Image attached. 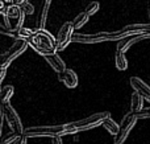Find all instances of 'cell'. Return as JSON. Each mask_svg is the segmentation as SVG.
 I'll use <instances>...</instances> for the list:
<instances>
[{"mask_svg": "<svg viewBox=\"0 0 150 144\" xmlns=\"http://www.w3.org/2000/svg\"><path fill=\"white\" fill-rule=\"evenodd\" d=\"M28 44L34 49V52H37L40 56L46 57L50 54H55L57 52V38L53 36L50 32H47L46 29H36L34 34L32 37H29Z\"/></svg>", "mask_w": 150, "mask_h": 144, "instance_id": "6da1fadb", "label": "cell"}, {"mask_svg": "<svg viewBox=\"0 0 150 144\" xmlns=\"http://www.w3.org/2000/svg\"><path fill=\"white\" fill-rule=\"evenodd\" d=\"M130 36L129 33L121 31H112V32H98L93 34H82V33H74L71 41L79 42V44H98V42L104 41H119L121 38Z\"/></svg>", "mask_w": 150, "mask_h": 144, "instance_id": "7a4b0ae2", "label": "cell"}, {"mask_svg": "<svg viewBox=\"0 0 150 144\" xmlns=\"http://www.w3.org/2000/svg\"><path fill=\"white\" fill-rule=\"evenodd\" d=\"M109 116H111V114H109L108 111H101V113L92 114V115L87 116V118H84V119H80V120L67 123L66 124L67 135L76 134V132H79V131H86V130L99 127V126H101V123H103L107 118H109Z\"/></svg>", "mask_w": 150, "mask_h": 144, "instance_id": "3957f363", "label": "cell"}, {"mask_svg": "<svg viewBox=\"0 0 150 144\" xmlns=\"http://www.w3.org/2000/svg\"><path fill=\"white\" fill-rule=\"evenodd\" d=\"M67 135L66 131V124L61 126H34L28 127L24 130V136L25 138H40V136H62Z\"/></svg>", "mask_w": 150, "mask_h": 144, "instance_id": "277c9868", "label": "cell"}, {"mask_svg": "<svg viewBox=\"0 0 150 144\" xmlns=\"http://www.w3.org/2000/svg\"><path fill=\"white\" fill-rule=\"evenodd\" d=\"M28 41L24 38H16V41L13 42V45L7 50L5 53L0 54V68H8L9 63L15 60L16 57H18L20 54H23L28 48Z\"/></svg>", "mask_w": 150, "mask_h": 144, "instance_id": "5b68a950", "label": "cell"}, {"mask_svg": "<svg viewBox=\"0 0 150 144\" xmlns=\"http://www.w3.org/2000/svg\"><path fill=\"white\" fill-rule=\"evenodd\" d=\"M4 25L8 31H12V25H11V20H16V25H15V32H17L18 29L23 28V23H24V17H25V13L21 9V5L17 4H11L7 7L4 12Z\"/></svg>", "mask_w": 150, "mask_h": 144, "instance_id": "8992f818", "label": "cell"}, {"mask_svg": "<svg viewBox=\"0 0 150 144\" xmlns=\"http://www.w3.org/2000/svg\"><path fill=\"white\" fill-rule=\"evenodd\" d=\"M136 122H137V118H136L134 113H133V111L128 113L127 115L122 118L121 123H120V131H119V134L115 136L113 143L115 144H124L128 135H129V132L132 131V128L136 126Z\"/></svg>", "mask_w": 150, "mask_h": 144, "instance_id": "52a82bcc", "label": "cell"}, {"mask_svg": "<svg viewBox=\"0 0 150 144\" xmlns=\"http://www.w3.org/2000/svg\"><path fill=\"white\" fill-rule=\"evenodd\" d=\"M4 118H5V120L8 122V126L12 128V131L16 132L17 135H20V136H23L24 128H23V124H21L20 116L17 115L15 108H13L9 103L4 105Z\"/></svg>", "mask_w": 150, "mask_h": 144, "instance_id": "ba28073f", "label": "cell"}, {"mask_svg": "<svg viewBox=\"0 0 150 144\" xmlns=\"http://www.w3.org/2000/svg\"><path fill=\"white\" fill-rule=\"evenodd\" d=\"M75 31L74 26H73V23L71 21H66V23L62 24V26L59 28L58 31V34H57V49L58 50H63L66 46H67L73 38V32Z\"/></svg>", "mask_w": 150, "mask_h": 144, "instance_id": "9c48e42d", "label": "cell"}, {"mask_svg": "<svg viewBox=\"0 0 150 144\" xmlns=\"http://www.w3.org/2000/svg\"><path fill=\"white\" fill-rule=\"evenodd\" d=\"M129 82H130V86L134 89V91H137L138 94H141V97H142L144 99L150 102V86H148V85H146L142 79L138 78V77H132Z\"/></svg>", "mask_w": 150, "mask_h": 144, "instance_id": "30bf717a", "label": "cell"}, {"mask_svg": "<svg viewBox=\"0 0 150 144\" xmlns=\"http://www.w3.org/2000/svg\"><path fill=\"white\" fill-rule=\"evenodd\" d=\"M58 79L62 83H65V86L67 89H74V87L78 86V76L71 69H66L63 73H59L58 74Z\"/></svg>", "mask_w": 150, "mask_h": 144, "instance_id": "8fae6325", "label": "cell"}, {"mask_svg": "<svg viewBox=\"0 0 150 144\" xmlns=\"http://www.w3.org/2000/svg\"><path fill=\"white\" fill-rule=\"evenodd\" d=\"M45 60H46V62L50 65V68L53 69V70L55 71V73H63V71L66 70V65L65 62H63V60L59 57V56L55 53V54H50V56H46V57H44Z\"/></svg>", "mask_w": 150, "mask_h": 144, "instance_id": "7c38bea8", "label": "cell"}, {"mask_svg": "<svg viewBox=\"0 0 150 144\" xmlns=\"http://www.w3.org/2000/svg\"><path fill=\"white\" fill-rule=\"evenodd\" d=\"M122 31L129 34L138 33H150V24H130L122 28Z\"/></svg>", "mask_w": 150, "mask_h": 144, "instance_id": "4fadbf2b", "label": "cell"}, {"mask_svg": "<svg viewBox=\"0 0 150 144\" xmlns=\"http://www.w3.org/2000/svg\"><path fill=\"white\" fill-rule=\"evenodd\" d=\"M50 3H52V0H45L44 1L42 11L38 15V19H37V29H44L45 25H46L47 15H49V9H50Z\"/></svg>", "mask_w": 150, "mask_h": 144, "instance_id": "5bb4252c", "label": "cell"}, {"mask_svg": "<svg viewBox=\"0 0 150 144\" xmlns=\"http://www.w3.org/2000/svg\"><path fill=\"white\" fill-rule=\"evenodd\" d=\"M115 65H116V68L121 71L127 70L128 69V60H127V57H125V53L120 52V50H116V53H115Z\"/></svg>", "mask_w": 150, "mask_h": 144, "instance_id": "9a60e30c", "label": "cell"}, {"mask_svg": "<svg viewBox=\"0 0 150 144\" xmlns=\"http://www.w3.org/2000/svg\"><path fill=\"white\" fill-rule=\"evenodd\" d=\"M144 105V98L141 97V94H138L137 91H134L132 94V98H130V111H133V113H137V111H140Z\"/></svg>", "mask_w": 150, "mask_h": 144, "instance_id": "2e32d148", "label": "cell"}, {"mask_svg": "<svg viewBox=\"0 0 150 144\" xmlns=\"http://www.w3.org/2000/svg\"><path fill=\"white\" fill-rule=\"evenodd\" d=\"M101 126H103L111 135H113V136H116V135L119 134V131H120V124H117L116 122L111 118V116H109V118H107L105 120L101 123Z\"/></svg>", "mask_w": 150, "mask_h": 144, "instance_id": "e0dca14e", "label": "cell"}, {"mask_svg": "<svg viewBox=\"0 0 150 144\" xmlns=\"http://www.w3.org/2000/svg\"><path fill=\"white\" fill-rule=\"evenodd\" d=\"M13 93H15V89H13V86H11V85H7V86H4L3 89H0V97H1V101L4 105L9 103Z\"/></svg>", "mask_w": 150, "mask_h": 144, "instance_id": "ac0fdd59", "label": "cell"}, {"mask_svg": "<svg viewBox=\"0 0 150 144\" xmlns=\"http://www.w3.org/2000/svg\"><path fill=\"white\" fill-rule=\"evenodd\" d=\"M88 20H90V16H88L87 13H86L84 11H83V12H80L79 15H78L73 21H71V23H73L74 29H80L83 25H84L86 23H87Z\"/></svg>", "mask_w": 150, "mask_h": 144, "instance_id": "d6986e66", "label": "cell"}, {"mask_svg": "<svg viewBox=\"0 0 150 144\" xmlns=\"http://www.w3.org/2000/svg\"><path fill=\"white\" fill-rule=\"evenodd\" d=\"M99 8H100V4H99L98 1H91L90 4H88L87 7H86L84 12L87 13L88 16H92V15H95V13L98 12Z\"/></svg>", "mask_w": 150, "mask_h": 144, "instance_id": "ffe728a7", "label": "cell"}, {"mask_svg": "<svg viewBox=\"0 0 150 144\" xmlns=\"http://www.w3.org/2000/svg\"><path fill=\"white\" fill-rule=\"evenodd\" d=\"M34 34V31H32V29H29V28H21V29H18L17 31V36H18V38H24V40H28L29 37H32Z\"/></svg>", "mask_w": 150, "mask_h": 144, "instance_id": "44dd1931", "label": "cell"}, {"mask_svg": "<svg viewBox=\"0 0 150 144\" xmlns=\"http://www.w3.org/2000/svg\"><path fill=\"white\" fill-rule=\"evenodd\" d=\"M20 138V135H17L16 132H12V134L7 135L3 140H0V144H11V143H15L16 140Z\"/></svg>", "mask_w": 150, "mask_h": 144, "instance_id": "7402d4cb", "label": "cell"}, {"mask_svg": "<svg viewBox=\"0 0 150 144\" xmlns=\"http://www.w3.org/2000/svg\"><path fill=\"white\" fill-rule=\"evenodd\" d=\"M136 118L137 119H149L150 118V107H146V108H141L140 111L134 113Z\"/></svg>", "mask_w": 150, "mask_h": 144, "instance_id": "603a6c76", "label": "cell"}, {"mask_svg": "<svg viewBox=\"0 0 150 144\" xmlns=\"http://www.w3.org/2000/svg\"><path fill=\"white\" fill-rule=\"evenodd\" d=\"M21 9H23V12L25 13V15H33L34 13V7L29 1L24 3V4L21 5Z\"/></svg>", "mask_w": 150, "mask_h": 144, "instance_id": "cb8c5ba5", "label": "cell"}, {"mask_svg": "<svg viewBox=\"0 0 150 144\" xmlns=\"http://www.w3.org/2000/svg\"><path fill=\"white\" fill-rule=\"evenodd\" d=\"M0 33L5 34V36H11V37H15V38H18V36H17V33H16V32L8 31V29L5 28V25H3V24H0Z\"/></svg>", "mask_w": 150, "mask_h": 144, "instance_id": "d4e9b609", "label": "cell"}, {"mask_svg": "<svg viewBox=\"0 0 150 144\" xmlns=\"http://www.w3.org/2000/svg\"><path fill=\"white\" fill-rule=\"evenodd\" d=\"M4 103L0 97V138H1V128H3V120H4Z\"/></svg>", "mask_w": 150, "mask_h": 144, "instance_id": "484cf974", "label": "cell"}, {"mask_svg": "<svg viewBox=\"0 0 150 144\" xmlns=\"http://www.w3.org/2000/svg\"><path fill=\"white\" fill-rule=\"evenodd\" d=\"M13 144H26V138L23 135V136H20V138H18V139L16 140V142L13 143Z\"/></svg>", "mask_w": 150, "mask_h": 144, "instance_id": "4316f807", "label": "cell"}, {"mask_svg": "<svg viewBox=\"0 0 150 144\" xmlns=\"http://www.w3.org/2000/svg\"><path fill=\"white\" fill-rule=\"evenodd\" d=\"M5 70H7V68H0V83L3 82V79L5 77Z\"/></svg>", "mask_w": 150, "mask_h": 144, "instance_id": "83f0119b", "label": "cell"}, {"mask_svg": "<svg viewBox=\"0 0 150 144\" xmlns=\"http://www.w3.org/2000/svg\"><path fill=\"white\" fill-rule=\"evenodd\" d=\"M5 9H7V7H5L4 0H0V13H3V15H4Z\"/></svg>", "mask_w": 150, "mask_h": 144, "instance_id": "f1b7e54d", "label": "cell"}, {"mask_svg": "<svg viewBox=\"0 0 150 144\" xmlns=\"http://www.w3.org/2000/svg\"><path fill=\"white\" fill-rule=\"evenodd\" d=\"M52 144H62V139H61V136H54L53 138Z\"/></svg>", "mask_w": 150, "mask_h": 144, "instance_id": "f546056e", "label": "cell"}, {"mask_svg": "<svg viewBox=\"0 0 150 144\" xmlns=\"http://www.w3.org/2000/svg\"><path fill=\"white\" fill-rule=\"evenodd\" d=\"M26 1H29V0H15V4H17V5H23L24 3H26Z\"/></svg>", "mask_w": 150, "mask_h": 144, "instance_id": "4dcf8cb0", "label": "cell"}, {"mask_svg": "<svg viewBox=\"0 0 150 144\" xmlns=\"http://www.w3.org/2000/svg\"><path fill=\"white\" fill-rule=\"evenodd\" d=\"M4 3L8 5H11V4H15V0H4Z\"/></svg>", "mask_w": 150, "mask_h": 144, "instance_id": "1f68e13d", "label": "cell"}, {"mask_svg": "<svg viewBox=\"0 0 150 144\" xmlns=\"http://www.w3.org/2000/svg\"><path fill=\"white\" fill-rule=\"evenodd\" d=\"M148 13H149V19H150V8H149V11H148Z\"/></svg>", "mask_w": 150, "mask_h": 144, "instance_id": "d6a6232c", "label": "cell"}]
</instances>
